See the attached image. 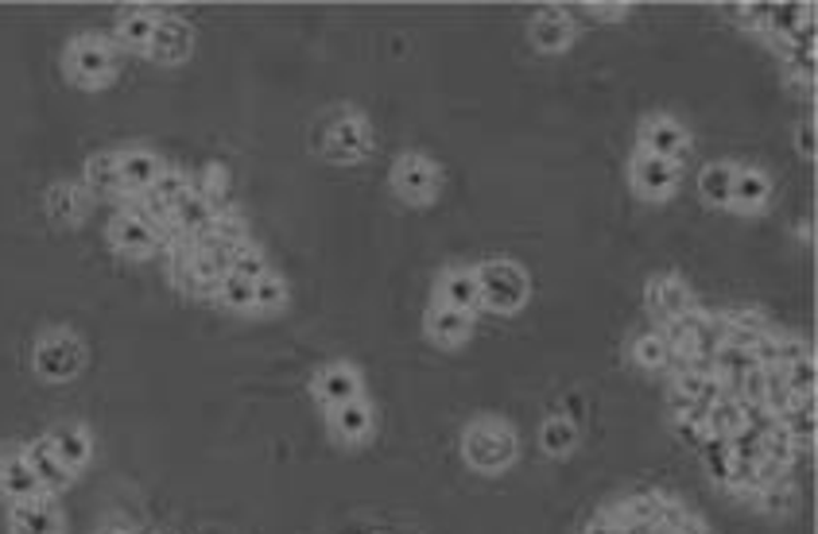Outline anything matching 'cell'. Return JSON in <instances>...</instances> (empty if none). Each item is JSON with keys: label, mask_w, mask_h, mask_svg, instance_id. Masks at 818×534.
<instances>
[{"label": "cell", "mask_w": 818, "mask_h": 534, "mask_svg": "<svg viewBox=\"0 0 818 534\" xmlns=\"http://www.w3.org/2000/svg\"><path fill=\"white\" fill-rule=\"evenodd\" d=\"M516 453H520L516 430L505 418H478V423H470L466 434H461V457H466V465H470L473 473H485V476L505 473V469H513Z\"/></svg>", "instance_id": "cell-1"}, {"label": "cell", "mask_w": 818, "mask_h": 534, "mask_svg": "<svg viewBox=\"0 0 818 534\" xmlns=\"http://www.w3.org/2000/svg\"><path fill=\"white\" fill-rule=\"evenodd\" d=\"M478 276V299L485 311L501 314H520L531 299V276L524 271L516 259H485V264L473 267Z\"/></svg>", "instance_id": "cell-2"}, {"label": "cell", "mask_w": 818, "mask_h": 534, "mask_svg": "<svg viewBox=\"0 0 818 534\" xmlns=\"http://www.w3.org/2000/svg\"><path fill=\"white\" fill-rule=\"evenodd\" d=\"M318 147L334 163H361L373 151V129L361 112H334L318 132Z\"/></svg>", "instance_id": "cell-3"}, {"label": "cell", "mask_w": 818, "mask_h": 534, "mask_svg": "<svg viewBox=\"0 0 818 534\" xmlns=\"http://www.w3.org/2000/svg\"><path fill=\"white\" fill-rule=\"evenodd\" d=\"M67 74L74 86L101 89L117 78V51L113 44H105L97 35H82L67 51Z\"/></svg>", "instance_id": "cell-4"}, {"label": "cell", "mask_w": 818, "mask_h": 534, "mask_svg": "<svg viewBox=\"0 0 818 534\" xmlns=\"http://www.w3.org/2000/svg\"><path fill=\"white\" fill-rule=\"evenodd\" d=\"M393 190L408 206H431L443 194V167L423 151H404L393 163Z\"/></svg>", "instance_id": "cell-5"}, {"label": "cell", "mask_w": 818, "mask_h": 534, "mask_svg": "<svg viewBox=\"0 0 818 534\" xmlns=\"http://www.w3.org/2000/svg\"><path fill=\"white\" fill-rule=\"evenodd\" d=\"M82 364H86V349H82V341L74 333L55 329V333L39 337V345H35V372L44 379L67 384V379L79 376Z\"/></svg>", "instance_id": "cell-6"}, {"label": "cell", "mask_w": 818, "mask_h": 534, "mask_svg": "<svg viewBox=\"0 0 818 534\" xmlns=\"http://www.w3.org/2000/svg\"><path fill=\"white\" fill-rule=\"evenodd\" d=\"M628 182L645 202H667L679 190V167L636 147V156L628 159Z\"/></svg>", "instance_id": "cell-7"}, {"label": "cell", "mask_w": 818, "mask_h": 534, "mask_svg": "<svg viewBox=\"0 0 818 534\" xmlns=\"http://www.w3.org/2000/svg\"><path fill=\"white\" fill-rule=\"evenodd\" d=\"M645 306H648V314H652L655 329H663V326H671V321H679L683 314L695 311L698 302L679 276H655L645 291Z\"/></svg>", "instance_id": "cell-8"}, {"label": "cell", "mask_w": 818, "mask_h": 534, "mask_svg": "<svg viewBox=\"0 0 818 534\" xmlns=\"http://www.w3.org/2000/svg\"><path fill=\"white\" fill-rule=\"evenodd\" d=\"M640 151L679 167L690 156V132L679 121H671V117H648L640 124Z\"/></svg>", "instance_id": "cell-9"}, {"label": "cell", "mask_w": 818, "mask_h": 534, "mask_svg": "<svg viewBox=\"0 0 818 534\" xmlns=\"http://www.w3.org/2000/svg\"><path fill=\"white\" fill-rule=\"evenodd\" d=\"M194 51V32L191 24H183L179 16H159L156 35H152L148 59L159 62V66H179L187 62Z\"/></svg>", "instance_id": "cell-10"}, {"label": "cell", "mask_w": 818, "mask_h": 534, "mask_svg": "<svg viewBox=\"0 0 818 534\" xmlns=\"http://www.w3.org/2000/svg\"><path fill=\"white\" fill-rule=\"evenodd\" d=\"M109 244L129 259H148L152 252H159L156 229L148 221H140V217L124 214V209L109 221Z\"/></svg>", "instance_id": "cell-11"}, {"label": "cell", "mask_w": 818, "mask_h": 534, "mask_svg": "<svg viewBox=\"0 0 818 534\" xmlns=\"http://www.w3.org/2000/svg\"><path fill=\"white\" fill-rule=\"evenodd\" d=\"M314 396H318V403H323L326 411H334V406H341V403H353V399H361V372L346 361L326 364V368L314 376Z\"/></svg>", "instance_id": "cell-12"}, {"label": "cell", "mask_w": 818, "mask_h": 534, "mask_svg": "<svg viewBox=\"0 0 818 534\" xmlns=\"http://www.w3.org/2000/svg\"><path fill=\"white\" fill-rule=\"evenodd\" d=\"M0 496L9 503H27L44 496V484H39V476L27 465L24 449H9V453L0 457Z\"/></svg>", "instance_id": "cell-13"}, {"label": "cell", "mask_w": 818, "mask_h": 534, "mask_svg": "<svg viewBox=\"0 0 818 534\" xmlns=\"http://www.w3.org/2000/svg\"><path fill=\"white\" fill-rule=\"evenodd\" d=\"M423 333L443 349L466 345L473 337V314L454 311L446 302H431V311H426V318H423Z\"/></svg>", "instance_id": "cell-14"}, {"label": "cell", "mask_w": 818, "mask_h": 534, "mask_svg": "<svg viewBox=\"0 0 818 534\" xmlns=\"http://www.w3.org/2000/svg\"><path fill=\"white\" fill-rule=\"evenodd\" d=\"M528 39L536 51L543 54H558L566 51V47L575 44V20H570V12L563 9H543L531 16L528 24Z\"/></svg>", "instance_id": "cell-15"}, {"label": "cell", "mask_w": 818, "mask_h": 534, "mask_svg": "<svg viewBox=\"0 0 818 534\" xmlns=\"http://www.w3.org/2000/svg\"><path fill=\"white\" fill-rule=\"evenodd\" d=\"M326 418H330V434L341 441V446H361V441L373 434L376 426V414H373V403H369L365 396L353 399V403H341L334 406V411H326Z\"/></svg>", "instance_id": "cell-16"}, {"label": "cell", "mask_w": 818, "mask_h": 534, "mask_svg": "<svg viewBox=\"0 0 818 534\" xmlns=\"http://www.w3.org/2000/svg\"><path fill=\"white\" fill-rule=\"evenodd\" d=\"M768 202H772V179H768L760 167H737L733 174V194H730V209L733 214H765Z\"/></svg>", "instance_id": "cell-17"}, {"label": "cell", "mask_w": 818, "mask_h": 534, "mask_svg": "<svg viewBox=\"0 0 818 534\" xmlns=\"http://www.w3.org/2000/svg\"><path fill=\"white\" fill-rule=\"evenodd\" d=\"M117 163H121V182H124V194L136 198L144 190L156 186V179L167 171V163L148 151V147H129V151H117Z\"/></svg>", "instance_id": "cell-18"}, {"label": "cell", "mask_w": 818, "mask_h": 534, "mask_svg": "<svg viewBox=\"0 0 818 534\" xmlns=\"http://www.w3.org/2000/svg\"><path fill=\"white\" fill-rule=\"evenodd\" d=\"M9 534H62V515L55 511L51 496H39V500H27V503H12Z\"/></svg>", "instance_id": "cell-19"}, {"label": "cell", "mask_w": 818, "mask_h": 534, "mask_svg": "<svg viewBox=\"0 0 818 534\" xmlns=\"http://www.w3.org/2000/svg\"><path fill=\"white\" fill-rule=\"evenodd\" d=\"M82 186L89 190V198H129L121 182V163H117V151H101V156L86 159V174H82Z\"/></svg>", "instance_id": "cell-20"}, {"label": "cell", "mask_w": 818, "mask_h": 534, "mask_svg": "<svg viewBox=\"0 0 818 534\" xmlns=\"http://www.w3.org/2000/svg\"><path fill=\"white\" fill-rule=\"evenodd\" d=\"M24 457H27V465H32V473L39 476V484H44V496H55V491L70 488L74 473H70V469L62 465L59 457H55L51 438L32 441V449H24Z\"/></svg>", "instance_id": "cell-21"}, {"label": "cell", "mask_w": 818, "mask_h": 534, "mask_svg": "<svg viewBox=\"0 0 818 534\" xmlns=\"http://www.w3.org/2000/svg\"><path fill=\"white\" fill-rule=\"evenodd\" d=\"M435 291H438V302H446V306H454V311L473 314L481 306L478 276H473V267H450V271H443V279H438Z\"/></svg>", "instance_id": "cell-22"}, {"label": "cell", "mask_w": 818, "mask_h": 534, "mask_svg": "<svg viewBox=\"0 0 818 534\" xmlns=\"http://www.w3.org/2000/svg\"><path fill=\"white\" fill-rule=\"evenodd\" d=\"M159 16L148 9H132L117 20V47L121 51H136V54H148L152 47V35H156Z\"/></svg>", "instance_id": "cell-23"}, {"label": "cell", "mask_w": 818, "mask_h": 534, "mask_svg": "<svg viewBox=\"0 0 818 534\" xmlns=\"http://www.w3.org/2000/svg\"><path fill=\"white\" fill-rule=\"evenodd\" d=\"M89 202L94 198H89L86 186H79V182H59V186H51V194H47V214L62 224H74L89 214Z\"/></svg>", "instance_id": "cell-24"}, {"label": "cell", "mask_w": 818, "mask_h": 534, "mask_svg": "<svg viewBox=\"0 0 818 534\" xmlns=\"http://www.w3.org/2000/svg\"><path fill=\"white\" fill-rule=\"evenodd\" d=\"M47 438H51L55 457H59V461L70 469V473H79V469H86L94 441H89V434L82 430V426H55V430L47 434Z\"/></svg>", "instance_id": "cell-25"}, {"label": "cell", "mask_w": 818, "mask_h": 534, "mask_svg": "<svg viewBox=\"0 0 818 534\" xmlns=\"http://www.w3.org/2000/svg\"><path fill=\"white\" fill-rule=\"evenodd\" d=\"M633 364L645 372H671V345L667 337H663V329H645V333L633 341Z\"/></svg>", "instance_id": "cell-26"}, {"label": "cell", "mask_w": 818, "mask_h": 534, "mask_svg": "<svg viewBox=\"0 0 818 534\" xmlns=\"http://www.w3.org/2000/svg\"><path fill=\"white\" fill-rule=\"evenodd\" d=\"M733 174L737 167L733 163H710L698 171V194L710 209H730V194H733Z\"/></svg>", "instance_id": "cell-27"}, {"label": "cell", "mask_w": 818, "mask_h": 534, "mask_svg": "<svg viewBox=\"0 0 818 534\" xmlns=\"http://www.w3.org/2000/svg\"><path fill=\"white\" fill-rule=\"evenodd\" d=\"M706 430H710V438L718 441H730L733 434L745 430V406H741V399L733 396H718V403L706 411Z\"/></svg>", "instance_id": "cell-28"}, {"label": "cell", "mask_w": 818, "mask_h": 534, "mask_svg": "<svg viewBox=\"0 0 818 534\" xmlns=\"http://www.w3.org/2000/svg\"><path fill=\"white\" fill-rule=\"evenodd\" d=\"M540 446L548 457H566L575 453L578 446V426L566 418V414H551L548 423L540 426Z\"/></svg>", "instance_id": "cell-29"}, {"label": "cell", "mask_w": 818, "mask_h": 534, "mask_svg": "<svg viewBox=\"0 0 818 534\" xmlns=\"http://www.w3.org/2000/svg\"><path fill=\"white\" fill-rule=\"evenodd\" d=\"M753 500H757V508L765 511V515H787V511H795V503H799V488H795L792 476H784V481L760 488Z\"/></svg>", "instance_id": "cell-30"}, {"label": "cell", "mask_w": 818, "mask_h": 534, "mask_svg": "<svg viewBox=\"0 0 818 534\" xmlns=\"http://www.w3.org/2000/svg\"><path fill=\"white\" fill-rule=\"evenodd\" d=\"M288 306V279L268 271L264 279H256L253 287V314H276Z\"/></svg>", "instance_id": "cell-31"}, {"label": "cell", "mask_w": 818, "mask_h": 534, "mask_svg": "<svg viewBox=\"0 0 818 534\" xmlns=\"http://www.w3.org/2000/svg\"><path fill=\"white\" fill-rule=\"evenodd\" d=\"M253 279H244V276H233L229 271L226 279L218 283V294L214 299L226 306V311H237V314H253Z\"/></svg>", "instance_id": "cell-32"}, {"label": "cell", "mask_w": 818, "mask_h": 534, "mask_svg": "<svg viewBox=\"0 0 818 534\" xmlns=\"http://www.w3.org/2000/svg\"><path fill=\"white\" fill-rule=\"evenodd\" d=\"M702 461H706V473H710V481L722 484V488H730V469H733L730 441L710 438V441L702 446Z\"/></svg>", "instance_id": "cell-33"}, {"label": "cell", "mask_w": 818, "mask_h": 534, "mask_svg": "<svg viewBox=\"0 0 818 534\" xmlns=\"http://www.w3.org/2000/svg\"><path fill=\"white\" fill-rule=\"evenodd\" d=\"M780 376H784V384H787V391H792V396H815V353L784 364V368H780Z\"/></svg>", "instance_id": "cell-34"}, {"label": "cell", "mask_w": 818, "mask_h": 534, "mask_svg": "<svg viewBox=\"0 0 818 534\" xmlns=\"http://www.w3.org/2000/svg\"><path fill=\"white\" fill-rule=\"evenodd\" d=\"M144 194H148V190H144ZM152 194L164 198L167 206L175 209V202H183L187 194H191V174H183L179 167H167V171L156 179V186H152Z\"/></svg>", "instance_id": "cell-35"}, {"label": "cell", "mask_w": 818, "mask_h": 534, "mask_svg": "<svg viewBox=\"0 0 818 534\" xmlns=\"http://www.w3.org/2000/svg\"><path fill=\"white\" fill-rule=\"evenodd\" d=\"M272 267H268V259L261 256V248L256 244H244V248H237L233 252V276H244V279H264L268 276Z\"/></svg>", "instance_id": "cell-36"}, {"label": "cell", "mask_w": 818, "mask_h": 534, "mask_svg": "<svg viewBox=\"0 0 818 534\" xmlns=\"http://www.w3.org/2000/svg\"><path fill=\"white\" fill-rule=\"evenodd\" d=\"M733 20H737L741 27H749V32H765L768 24V4H733Z\"/></svg>", "instance_id": "cell-37"}, {"label": "cell", "mask_w": 818, "mask_h": 534, "mask_svg": "<svg viewBox=\"0 0 818 534\" xmlns=\"http://www.w3.org/2000/svg\"><path fill=\"white\" fill-rule=\"evenodd\" d=\"M590 20H601V24H617V20L628 16V4H590Z\"/></svg>", "instance_id": "cell-38"}, {"label": "cell", "mask_w": 818, "mask_h": 534, "mask_svg": "<svg viewBox=\"0 0 818 534\" xmlns=\"http://www.w3.org/2000/svg\"><path fill=\"white\" fill-rule=\"evenodd\" d=\"M795 147H799V156L807 159V163L815 159V124L810 121H803L799 129H795Z\"/></svg>", "instance_id": "cell-39"}, {"label": "cell", "mask_w": 818, "mask_h": 534, "mask_svg": "<svg viewBox=\"0 0 818 534\" xmlns=\"http://www.w3.org/2000/svg\"><path fill=\"white\" fill-rule=\"evenodd\" d=\"M675 534H710V531H706V523L695 515V511H687V515L675 523Z\"/></svg>", "instance_id": "cell-40"}, {"label": "cell", "mask_w": 818, "mask_h": 534, "mask_svg": "<svg viewBox=\"0 0 818 534\" xmlns=\"http://www.w3.org/2000/svg\"><path fill=\"white\" fill-rule=\"evenodd\" d=\"M105 534H132V531H105Z\"/></svg>", "instance_id": "cell-41"}]
</instances>
